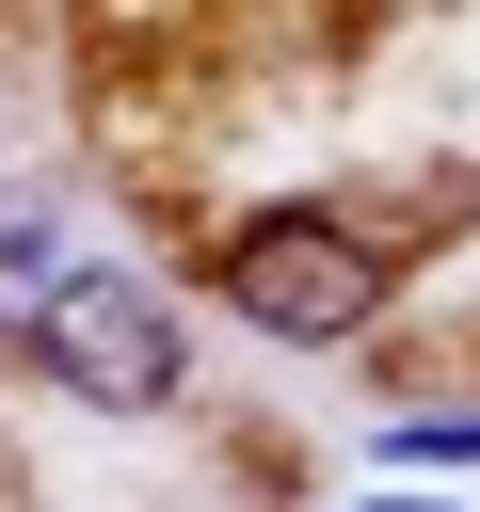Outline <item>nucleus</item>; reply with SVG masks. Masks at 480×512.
Here are the masks:
<instances>
[{"instance_id":"nucleus-1","label":"nucleus","mask_w":480,"mask_h":512,"mask_svg":"<svg viewBox=\"0 0 480 512\" xmlns=\"http://www.w3.org/2000/svg\"><path fill=\"white\" fill-rule=\"evenodd\" d=\"M16 352H32L64 400H96V416H160V400H176V320H160L144 272H112V256H80V272L16 320Z\"/></svg>"},{"instance_id":"nucleus-2","label":"nucleus","mask_w":480,"mask_h":512,"mask_svg":"<svg viewBox=\"0 0 480 512\" xmlns=\"http://www.w3.org/2000/svg\"><path fill=\"white\" fill-rule=\"evenodd\" d=\"M224 304L256 320V336H352L368 304H384V256L336 224V208H256L240 240H224Z\"/></svg>"},{"instance_id":"nucleus-3","label":"nucleus","mask_w":480,"mask_h":512,"mask_svg":"<svg viewBox=\"0 0 480 512\" xmlns=\"http://www.w3.org/2000/svg\"><path fill=\"white\" fill-rule=\"evenodd\" d=\"M80 256H96V240H80L48 192H0V336H16V320H32V304L80 272Z\"/></svg>"},{"instance_id":"nucleus-4","label":"nucleus","mask_w":480,"mask_h":512,"mask_svg":"<svg viewBox=\"0 0 480 512\" xmlns=\"http://www.w3.org/2000/svg\"><path fill=\"white\" fill-rule=\"evenodd\" d=\"M384 464H416V480H480V400H464V416H400Z\"/></svg>"},{"instance_id":"nucleus-5","label":"nucleus","mask_w":480,"mask_h":512,"mask_svg":"<svg viewBox=\"0 0 480 512\" xmlns=\"http://www.w3.org/2000/svg\"><path fill=\"white\" fill-rule=\"evenodd\" d=\"M352 512H464V496H352Z\"/></svg>"}]
</instances>
